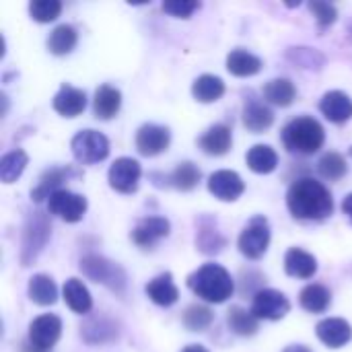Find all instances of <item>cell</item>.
<instances>
[{"label": "cell", "instance_id": "obj_1", "mask_svg": "<svg viewBox=\"0 0 352 352\" xmlns=\"http://www.w3.org/2000/svg\"><path fill=\"white\" fill-rule=\"evenodd\" d=\"M287 206L299 221H324L332 214L334 200L322 182L314 177H301L289 188Z\"/></svg>", "mask_w": 352, "mask_h": 352}, {"label": "cell", "instance_id": "obj_2", "mask_svg": "<svg viewBox=\"0 0 352 352\" xmlns=\"http://www.w3.org/2000/svg\"><path fill=\"white\" fill-rule=\"evenodd\" d=\"M188 287L206 303H225L235 291L231 274L219 264H204L192 272L188 276Z\"/></svg>", "mask_w": 352, "mask_h": 352}, {"label": "cell", "instance_id": "obj_3", "mask_svg": "<svg viewBox=\"0 0 352 352\" xmlns=\"http://www.w3.org/2000/svg\"><path fill=\"white\" fill-rule=\"evenodd\" d=\"M324 140H326V132L322 124L309 116L291 120L283 130V144L289 153L314 155L324 146Z\"/></svg>", "mask_w": 352, "mask_h": 352}, {"label": "cell", "instance_id": "obj_4", "mask_svg": "<svg viewBox=\"0 0 352 352\" xmlns=\"http://www.w3.org/2000/svg\"><path fill=\"white\" fill-rule=\"evenodd\" d=\"M50 219L43 212H31L27 217L25 229H23V241H21V264L29 266L45 248L47 239H50Z\"/></svg>", "mask_w": 352, "mask_h": 352}, {"label": "cell", "instance_id": "obj_5", "mask_svg": "<svg viewBox=\"0 0 352 352\" xmlns=\"http://www.w3.org/2000/svg\"><path fill=\"white\" fill-rule=\"evenodd\" d=\"M80 270L93 283H101L107 289H111L113 293L124 295V291H126V272L118 264H113V262H109V260H105L101 256H87V258L80 260Z\"/></svg>", "mask_w": 352, "mask_h": 352}, {"label": "cell", "instance_id": "obj_6", "mask_svg": "<svg viewBox=\"0 0 352 352\" xmlns=\"http://www.w3.org/2000/svg\"><path fill=\"white\" fill-rule=\"evenodd\" d=\"M72 155L82 165H95L107 159L109 155V140L97 130H82L70 142Z\"/></svg>", "mask_w": 352, "mask_h": 352}, {"label": "cell", "instance_id": "obj_7", "mask_svg": "<svg viewBox=\"0 0 352 352\" xmlns=\"http://www.w3.org/2000/svg\"><path fill=\"white\" fill-rule=\"evenodd\" d=\"M239 252L250 260H260L270 245V225L264 217H254L237 239Z\"/></svg>", "mask_w": 352, "mask_h": 352}, {"label": "cell", "instance_id": "obj_8", "mask_svg": "<svg viewBox=\"0 0 352 352\" xmlns=\"http://www.w3.org/2000/svg\"><path fill=\"white\" fill-rule=\"evenodd\" d=\"M140 175H142V169H140V163L136 159L120 157L109 167L107 179H109V186L116 192H120V194H132V192L138 190Z\"/></svg>", "mask_w": 352, "mask_h": 352}, {"label": "cell", "instance_id": "obj_9", "mask_svg": "<svg viewBox=\"0 0 352 352\" xmlns=\"http://www.w3.org/2000/svg\"><path fill=\"white\" fill-rule=\"evenodd\" d=\"M291 311V303L289 299L274 289H264L258 291L254 297V305H252V314L258 320H268V322H278L283 320L287 314Z\"/></svg>", "mask_w": 352, "mask_h": 352}, {"label": "cell", "instance_id": "obj_10", "mask_svg": "<svg viewBox=\"0 0 352 352\" xmlns=\"http://www.w3.org/2000/svg\"><path fill=\"white\" fill-rule=\"evenodd\" d=\"M47 208L52 214L60 217L66 223H78L87 212V198L70 190H58L50 196Z\"/></svg>", "mask_w": 352, "mask_h": 352}, {"label": "cell", "instance_id": "obj_11", "mask_svg": "<svg viewBox=\"0 0 352 352\" xmlns=\"http://www.w3.org/2000/svg\"><path fill=\"white\" fill-rule=\"evenodd\" d=\"M62 334V320L58 316L45 314L29 324V342L41 351H52Z\"/></svg>", "mask_w": 352, "mask_h": 352}, {"label": "cell", "instance_id": "obj_12", "mask_svg": "<svg viewBox=\"0 0 352 352\" xmlns=\"http://www.w3.org/2000/svg\"><path fill=\"white\" fill-rule=\"evenodd\" d=\"M171 142V132L159 124H144L136 132V148L144 157H157L167 151Z\"/></svg>", "mask_w": 352, "mask_h": 352}, {"label": "cell", "instance_id": "obj_13", "mask_svg": "<svg viewBox=\"0 0 352 352\" xmlns=\"http://www.w3.org/2000/svg\"><path fill=\"white\" fill-rule=\"evenodd\" d=\"M208 192L223 202H235L245 192V184L239 173L221 169L208 177Z\"/></svg>", "mask_w": 352, "mask_h": 352}, {"label": "cell", "instance_id": "obj_14", "mask_svg": "<svg viewBox=\"0 0 352 352\" xmlns=\"http://www.w3.org/2000/svg\"><path fill=\"white\" fill-rule=\"evenodd\" d=\"M171 231V225L167 219L163 217H146L142 219L134 231H132V241L138 248H153L157 241H161L163 237H167Z\"/></svg>", "mask_w": 352, "mask_h": 352}, {"label": "cell", "instance_id": "obj_15", "mask_svg": "<svg viewBox=\"0 0 352 352\" xmlns=\"http://www.w3.org/2000/svg\"><path fill=\"white\" fill-rule=\"evenodd\" d=\"M318 338L330 346V349H342L344 344H349L352 338V328L351 324L342 318H328L322 320L316 328Z\"/></svg>", "mask_w": 352, "mask_h": 352}, {"label": "cell", "instance_id": "obj_16", "mask_svg": "<svg viewBox=\"0 0 352 352\" xmlns=\"http://www.w3.org/2000/svg\"><path fill=\"white\" fill-rule=\"evenodd\" d=\"M85 107H87L85 91L72 85H62L54 97V109L64 118H76L85 111Z\"/></svg>", "mask_w": 352, "mask_h": 352}, {"label": "cell", "instance_id": "obj_17", "mask_svg": "<svg viewBox=\"0 0 352 352\" xmlns=\"http://www.w3.org/2000/svg\"><path fill=\"white\" fill-rule=\"evenodd\" d=\"M78 175V171H74L72 167H52L47 169L41 177H39V184L37 188L31 192V198L35 202H41V200H50L52 194H56L58 190H64L62 184L68 182V177H74Z\"/></svg>", "mask_w": 352, "mask_h": 352}, {"label": "cell", "instance_id": "obj_18", "mask_svg": "<svg viewBox=\"0 0 352 352\" xmlns=\"http://www.w3.org/2000/svg\"><path fill=\"white\" fill-rule=\"evenodd\" d=\"M320 109L326 120L334 124H344L352 118V99L342 91H330L322 97Z\"/></svg>", "mask_w": 352, "mask_h": 352}, {"label": "cell", "instance_id": "obj_19", "mask_svg": "<svg viewBox=\"0 0 352 352\" xmlns=\"http://www.w3.org/2000/svg\"><path fill=\"white\" fill-rule=\"evenodd\" d=\"M231 128L225 126V124H214L210 126L202 138H200V148L206 153V155H212V157H221L225 153H229L231 148Z\"/></svg>", "mask_w": 352, "mask_h": 352}, {"label": "cell", "instance_id": "obj_20", "mask_svg": "<svg viewBox=\"0 0 352 352\" xmlns=\"http://www.w3.org/2000/svg\"><path fill=\"white\" fill-rule=\"evenodd\" d=\"M146 295H148V299L153 303H157L161 307H171L179 299V291H177V287H175V283H173L169 272L159 274L157 278H153L146 285Z\"/></svg>", "mask_w": 352, "mask_h": 352}, {"label": "cell", "instance_id": "obj_21", "mask_svg": "<svg viewBox=\"0 0 352 352\" xmlns=\"http://www.w3.org/2000/svg\"><path fill=\"white\" fill-rule=\"evenodd\" d=\"M285 270L295 278H311L318 272V260L305 250L291 248L285 256Z\"/></svg>", "mask_w": 352, "mask_h": 352}, {"label": "cell", "instance_id": "obj_22", "mask_svg": "<svg viewBox=\"0 0 352 352\" xmlns=\"http://www.w3.org/2000/svg\"><path fill=\"white\" fill-rule=\"evenodd\" d=\"M122 107V93L116 87L101 85L93 99V111L99 120H111Z\"/></svg>", "mask_w": 352, "mask_h": 352}, {"label": "cell", "instance_id": "obj_23", "mask_svg": "<svg viewBox=\"0 0 352 352\" xmlns=\"http://www.w3.org/2000/svg\"><path fill=\"white\" fill-rule=\"evenodd\" d=\"M62 295H64V301L66 305L74 311V314H89L91 307H93V299H91V293L89 289L82 285V280L78 278H68L64 289H62Z\"/></svg>", "mask_w": 352, "mask_h": 352}, {"label": "cell", "instance_id": "obj_24", "mask_svg": "<svg viewBox=\"0 0 352 352\" xmlns=\"http://www.w3.org/2000/svg\"><path fill=\"white\" fill-rule=\"evenodd\" d=\"M227 70L233 76H254L262 70V60L248 50H233L227 56Z\"/></svg>", "mask_w": 352, "mask_h": 352}, {"label": "cell", "instance_id": "obj_25", "mask_svg": "<svg viewBox=\"0 0 352 352\" xmlns=\"http://www.w3.org/2000/svg\"><path fill=\"white\" fill-rule=\"evenodd\" d=\"M27 293H29V299L35 303V305H54L56 299H58V287L54 283L52 276L47 274H35L31 276L29 280V287H27Z\"/></svg>", "mask_w": 352, "mask_h": 352}, {"label": "cell", "instance_id": "obj_26", "mask_svg": "<svg viewBox=\"0 0 352 352\" xmlns=\"http://www.w3.org/2000/svg\"><path fill=\"white\" fill-rule=\"evenodd\" d=\"M192 95L200 103H214L225 95V82L214 74H202L194 80Z\"/></svg>", "mask_w": 352, "mask_h": 352}, {"label": "cell", "instance_id": "obj_27", "mask_svg": "<svg viewBox=\"0 0 352 352\" xmlns=\"http://www.w3.org/2000/svg\"><path fill=\"white\" fill-rule=\"evenodd\" d=\"M297 97V89L289 78H272L264 85V99L278 107H289Z\"/></svg>", "mask_w": 352, "mask_h": 352}, {"label": "cell", "instance_id": "obj_28", "mask_svg": "<svg viewBox=\"0 0 352 352\" xmlns=\"http://www.w3.org/2000/svg\"><path fill=\"white\" fill-rule=\"evenodd\" d=\"M245 159H248V167L254 173H260V175L272 173L278 167V155L268 144H256V146H252Z\"/></svg>", "mask_w": 352, "mask_h": 352}, {"label": "cell", "instance_id": "obj_29", "mask_svg": "<svg viewBox=\"0 0 352 352\" xmlns=\"http://www.w3.org/2000/svg\"><path fill=\"white\" fill-rule=\"evenodd\" d=\"M243 124L248 130L260 134L264 130H268L274 124V113L270 111V107H266L264 103L258 101H250L243 109Z\"/></svg>", "mask_w": 352, "mask_h": 352}, {"label": "cell", "instance_id": "obj_30", "mask_svg": "<svg viewBox=\"0 0 352 352\" xmlns=\"http://www.w3.org/2000/svg\"><path fill=\"white\" fill-rule=\"evenodd\" d=\"M78 33L72 25H58L47 37V50L54 56H66L76 47Z\"/></svg>", "mask_w": 352, "mask_h": 352}, {"label": "cell", "instance_id": "obj_31", "mask_svg": "<svg viewBox=\"0 0 352 352\" xmlns=\"http://www.w3.org/2000/svg\"><path fill=\"white\" fill-rule=\"evenodd\" d=\"M330 301L332 295L324 285H307L299 295L301 307L309 314H324L330 307Z\"/></svg>", "mask_w": 352, "mask_h": 352}, {"label": "cell", "instance_id": "obj_32", "mask_svg": "<svg viewBox=\"0 0 352 352\" xmlns=\"http://www.w3.org/2000/svg\"><path fill=\"white\" fill-rule=\"evenodd\" d=\"M80 334L89 344H103V342H109V340L118 338V328L105 318H99V320L93 318L82 326Z\"/></svg>", "mask_w": 352, "mask_h": 352}, {"label": "cell", "instance_id": "obj_33", "mask_svg": "<svg viewBox=\"0 0 352 352\" xmlns=\"http://www.w3.org/2000/svg\"><path fill=\"white\" fill-rule=\"evenodd\" d=\"M29 163V157L25 151L21 148H14L10 153H6L2 159H0V179L2 184H12L21 177V173L25 171Z\"/></svg>", "mask_w": 352, "mask_h": 352}, {"label": "cell", "instance_id": "obj_34", "mask_svg": "<svg viewBox=\"0 0 352 352\" xmlns=\"http://www.w3.org/2000/svg\"><path fill=\"white\" fill-rule=\"evenodd\" d=\"M258 322L260 320L243 307H231L227 316V324L237 336H254L258 332Z\"/></svg>", "mask_w": 352, "mask_h": 352}, {"label": "cell", "instance_id": "obj_35", "mask_svg": "<svg viewBox=\"0 0 352 352\" xmlns=\"http://www.w3.org/2000/svg\"><path fill=\"white\" fill-rule=\"evenodd\" d=\"M200 177H202L200 169H198L194 163L184 161V163H179V165L175 167V171L171 173V186L177 188V190H182V192H190V190H194V188L198 186Z\"/></svg>", "mask_w": 352, "mask_h": 352}, {"label": "cell", "instance_id": "obj_36", "mask_svg": "<svg viewBox=\"0 0 352 352\" xmlns=\"http://www.w3.org/2000/svg\"><path fill=\"white\" fill-rule=\"evenodd\" d=\"M318 169H320V173H322L326 179L338 182V179H342V177L346 175L349 165H346V161H344L342 155H338V153H326V155L320 159Z\"/></svg>", "mask_w": 352, "mask_h": 352}, {"label": "cell", "instance_id": "obj_37", "mask_svg": "<svg viewBox=\"0 0 352 352\" xmlns=\"http://www.w3.org/2000/svg\"><path fill=\"white\" fill-rule=\"evenodd\" d=\"M214 316L208 307L204 305H190L184 314V326L190 332H202L212 324Z\"/></svg>", "mask_w": 352, "mask_h": 352}, {"label": "cell", "instance_id": "obj_38", "mask_svg": "<svg viewBox=\"0 0 352 352\" xmlns=\"http://www.w3.org/2000/svg\"><path fill=\"white\" fill-rule=\"evenodd\" d=\"M62 2L60 0H33L29 4V14L37 23H52L60 16Z\"/></svg>", "mask_w": 352, "mask_h": 352}, {"label": "cell", "instance_id": "obj_39", "mask_svg": "<svg viewBox=\"0 0 352 352\" xmlns=\"http://www.w3.org/2000/svg\"><path fill=\"white\" fill-rule=\"evenodd\" d=\"M196 243H198L200 252H204V254H217L225 248V239L217 229H202L198 233Z\"/></svg>", "mask_w": 352, "mask_h": 352}, {"label": "cell", "instance_id": "obj_40", "mask_svg": "<svg viewBox=\"0 0 352 352\" xmlns=\"http://www.w3.org/2000/svg\"><path fill=\"white\" fill-rule=\"evenodd\" d=\"M289 58L301 68H320L324 64V58L316 50H309V47H293L289 52Z\"/></svg>", "mask_w": 352, "mask_h": 352}, {"label": "cell", "instance_id": "obj_41", "mask_svg": "<svg viewBox=\"0 0 352 352\" xmlns=\"http://www.w3.org/2000/svg\"><path fill=\"white\" fill-rule=\"evenodd\" d=\"M309 10L314 12L318 25H320L322 29L330 27V25L336 23V19H338V10H336V6L330 4V2H311V4H309Z\"/></svg>", "mask_w": 352, "mask_h": 352}, {"label": "cell", "instance_id": "obj_42", "mask_svg": "<svg viewBox=\"0 0 352 352\" xmlns=\"http://www.w3.org/2000/svg\"><path fill=\"white\" fill-rule=\"evenodd\" d=\"M200 4L194 2V0H173V2H163V10L173 14V16H182V19H188L192 16L194 10H198Z\"/></svg>", "mask_w": 352, "mask_h": 352}, {"label": "cell", "instance_id": "obj_43", "mask_svg": "<svg viewBox=\"0 0 352 352\" xmlns=\"http://www.w3.org/2000/svg\"><path fill=\"white\" fill-rule=\"evenodd\" d=\"M342 212L351 219L352 223V194H349V196L344 198V202H342Z\"/></svg>", "mask_w": 352, "mask_h": 352}, {"label": "cell", "instance_id": "obj_44", "mask_svg": "<svg viewBox=\"0 0 352 352\" xmlns=\"http://www.w3.org/2000/svg\"><path fill=\"white\" fill-rule=\"evenodd\" d=\"M285 352H311L307 346H303V344H293V346H287Z\"/></svg>", "mask_w": 352, "mask_h": 352}, {"label": "cell", "instance_id": "obj_45", "mask_svg": "<svg viewBox=\"0 0 352 352\" xmlns=\"http://www.w3.org/2000/svg\"><path fill=\"white\" fill-rule=\"evenodd\" d=\"M182 352H208L204 346H200V344H190V346H186Z\"/></svg>", "mask_w": 352, "mask_h": 352}, {"label": "cell", "instance_id": "obj_46", "mask_svg": "<svg viewBox=\"0 0 352 352\" xmlns=\"http://www.w3.org/2000/svg\"><path fill=\"white\" fill-rule=\"evenodd\" d=\"M23 351H25V352H47V351H41V349H37V346H33L31 342H27Z\"/></svg>", "mask_w": 352, "mask_h": 352}]
</instances>
